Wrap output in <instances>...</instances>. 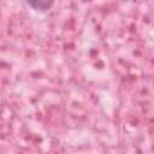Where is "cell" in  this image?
Returning a JSON list of instances; mask_svg holds the SVG:
<instances>
[{
  "label": "cell",
  "instance_id": "6da1fadb",
  "mask_svg": "<svg viewBox=\"0 0 154 154\" xmlns=\"http://www.w3.org/2000/svg\"><path fill=\"white\" fill-rule=\"evenodd\" d=\"M25 1L32 10L38 12L48 11L54 4V0H25Z\"/></svg>",
  "mask_w": 154,
  "mask_h": 154
}]
</instances>
